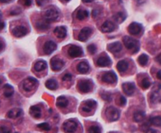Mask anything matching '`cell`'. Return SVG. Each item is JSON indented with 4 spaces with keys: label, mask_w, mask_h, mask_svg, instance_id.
<instances>
[{
    "label": "cell",
    "mask_w": 161,
    "mask_h": 133,
    "mask_svg": "<svg viewBox=\"0 0 161 133\" xmlns=\"http://www.w3.org/2000/svg\"><path fill=\"white\" fill-rule=\"evenodd\" d=\"M54 34L57 36V37L60 39L65 38L66 36H67V29L64 26L57 27L54 30Z\"/></svg>",
    "instance_id": "obj_19"
},
{
    "label": "cell",
    "mask_w": 161,
    "mask_h": 133,
    "mask_svg": "<svg viewBox=\"0 0 161 133\" xmlns=\"http://www.w3.org/2000/svg\"><path fill=\"white\" fill-rule=\"evenodd\" d=\"M126 103H127V100H126L125 98L123 97V96H120V98H119V104L121 106H124Z\"/></svg>",
    "instance_id": "obj_44"
},
{
    "label": "cell",
    "mask_w": 161,
    "mask_h": 133,
    "mask_svg": "<svg viewBox=\"0 0 161 133\" xmlns=\"http://www.w3.org/2000/svg\"><path fill=\"white\" fill-rule=\"evenodd\" d=\"M97 105V103L94 100H87L83 103L82 107H81V111L84 112H90Z\"/></svg>",
    "instance_id": "obj_15"
},
{
    "label": "cell",
    "mask_w": 161,
    "mask_h": 133,
    "mask_svg": "<svg viewBox=\"0 0 161 133\" xmlns=\"http://www.w3.org/2000/svg\"><path fill=\"white\" fill-rule=\"evenodd\" d=\"M60 12L55 7H51V8L48 9L45 11V19L47 22L51 23V22L56 21L57 19L59 18Z\"/></svg>",
    "instance_id": "obj_2"
},
{
    "label": "cell",
    "mask_w": 161,
    "mask_h": 133,
    "mask_svg": "<svg viewBox=\"0 0 161 133\" xmlns=\"http://www.w3.org/2000/svg\"><path fill=\"white\" fill-rule=\"evenodd\" d=\"M48 2H49V0H36L37 5H38V6H44V5L46 4Z\"/></svg>",
    "instance_id": "obj_40"
},
{
    "label": "cell",
    "mask_w": 161,
    "mask_h": 133,
    "mask_svg": "<svg viewBox=\"0 0 161 133\" xmlns=\"http://www.w3.org/2000/svg\"><path fill=\"white\" fill-rule=\"evenodd\" d=\"M28 28L22 25L16 26L11 31V33H12L13 36H15V37H18V38H20V37L26 36L28 34Z\"/></svg>",
    "instance_id": "obj_8"
},
{
    "label": "cell",
    "mask_w": 161,
    "mask_h": 133,
    "mask_svg": "<svg viewBox=\"0 0 161 133\" xmlns=\"http://www.w3.org/2000/svg\"><path fill=\"white\" fill-rule=\"evenodd\" d=\"M107 48H108V50L111 52V53H118L122 50V44H121L120 42L117 41V42H114L108 44Z\"/></svg>",
    "instance_id": "obj_20"
},
{
    "label": "cell",
    "mask_w": 161,
    "mask_h": 133,
    "mask_svg": "<svg viewBox=\"0 0 161 133\" xmlns=\"http://www.w3.org/2000/svg\"><path fill=\"white\" fill-rule=\"evenodd\" d=\"M36 27L38 28L39 30H41V31H45L48 28H49V22H47L46 20H43V21H38L36 23Z\"/></svg>",
    "instance_id": "obj_30"
},
{
    "label": "cell",
    "mask_w": 161,
    "mask_h": 133,
    "mask_svg": "<svg viewBox=\"0 0 161 133\" xmlns=\"http://www.w3.org/2000/svg\"><path fill=\"white\" fill-rule=\"evenodd\" d=\"M126 17H127V15L123 12H118L115 15L114 19H115V21H117L118 23H122V22H123L125 20Z\"/></svg>",
    "instance_id": "obj_32"
},
{
    "label": "cell",
    "mask_w": 161,
    "mask_h": 133,
    "mask_svg": "<svg viewBox=\"0 0 161 133\" xmlns=\"http://www.w3.org/2000/svg\"><path fill=\"white\" fill-rule=\"evenodd\" d=\"M156 61H158V63L160 64V65H161V53H160V54H159V55H158V56H157Z\"/></svg>",
    "instance_id": "obj_49"
},
{
    "label": "cell",
    "mask_w": 161,
    "mask_h": 133,
    "mask_svg": "<svg viewBox=\"0 0 161 133\" xmlns=\"http://www.w3.org/2000/svg\"><path fill=\"white\" fill-rule=\"evenodd\" d=\"M146 133H156V131L154 129L148 128L147 130H146Z\"/></svg>",
    "instance_id": "obj_48"
},
{
    "label": "cell",
    "mask_w": 161,
    "mask_h": 133,
    "mask_svg": "<svg viewBox=\"0 0 161 133\" xmlns=\"http://www.w3.org/2000/svg\"><path fill=\"white\" fill-rule=\"evenodd\" d=\"M0 18H2V13L0 12Z\"/></svg>",
    "instance_id": "obj_55"
},
{
    "label": "cell",
    "mask_w": 161,
    "mask_h": 133,
    "mask_svg": "<svg viewBox=\"0 0 161 133\" xmlns=\"http://www.w3.org/2000/svg\"><path fill=\"white\" fill-rule=\"evenodd\" d=\"M63 81H69L72 79V74H65L62 78Z\"/></svg>",
    "instance_id": "obj_41"
},
{
    "label": "cell",
    "mask_w": 161,
    "mask_h": 133,
    "mask_svg": "<svg viewBox=\"0 0 161 133\" xmlns=\"http://www.w3.org/2000/svg\"><path fill=\"white\" fill-rule=\"evenodd\" d=\"M0 133H11V131L6 127H0Z\"/></svg>",
    "instance_id": "obj_42"
},
{
    "label": "cell",
    "mask_w": 161,
    "mask_h": 133,
    "mask_svg": "<svg viewBox=\"0 0 161 133\" xmlns=\"http://www.w3.org/2000/svg\"><path fill=\"white\" fill-rule=\"evenodd\" d=\"M21 2L25 6H29L32 5V0H21Z\"/></svg>",
    "instance_id": "obj_43"
},
{
    "label": "cell",
    "mask_w": 161,
    "mask_h": 133,
    "mask_svg": "<svg viewBox=\"0 0 161 133\" xmlns=\"http://www.w3.org/2000/svg\"><path fill=\"white\" fill-rule=\"evenodd\" d=\"M5 27V23L4 21L2 20V18H0V31H2Z\"/></svg>",
    "instance_id": "obj_47"
},
{
    "label": "cell",
    "mask_w": 161,
    "mask_h": 133,
    "mask_svg": "<svg viewBox=\"0 0 161 133\" xmlns=\"http://www.w3.org/2000/svg\"><path fill=\"white\" fill-rule=\"evenodd\" d=\"M2 81L1 80V79H0V87H1V85H2Z\"/></svg>",
    "instance_id": "obj_54"
},
{
    "label": "cell",
    "mask_w": 161,
    "mask_h": 133,
    "mask_svg": "<svg viewBox=\"0 0 161 133\" xmlns=\"http://www.w3.org/2000/svg\"><path fill=\"white\" fill-rule=\"evenodd\" d=\"M37 127L41 130H44V131H49L50 129H51V127H50V125L48 123H40V124L37 125Z\"/></svg>",
    "instance_id": "obj_35"
},
{
    "label": "cell",
    "mask_w": 161,
    "mask_h": 133,
    "mask_svg": "<svg viewBox=\"0 0 161 133\" xmlns=\"http://www.w3.org/2000/svg\"><path fill=\"white\" fill-rule=\"evenodd\" d=\"M68 99H67L65 96H60V97L57 98V106L58 107L65 108L68 106Z\"/></svg>",
    "instance_id": "obj_26"
},
{
    "label": "cell",
    "mask_w": 161,
    "mask_h": 133,
    "mask_svg": "<svg viewBox=\"0 0 161 133\" xmlns=\"http://www.w3.org/2000/svg\"><path fill=\"white\" fill-rule=\"evenodd\" d=\"M93 33V30L90 28H84L79 33L78 40L80 41H85L87 39H89V37L91 36V34Z\"/></svg>",
    "instance_id": "obj_14"
},
{
    "label": "cell",
    "mask_w": 161,
    "mask_h": 133,
    "mask_svg": "<svg viewBox=\"0 0 161 133\" xmlns=\"http://www.w3.org/2000/svg\"><path fill=\"white\" fill-rule=\"evenodd\" d=\"M68 54L70 57H79L83 55V50L81 48L77 45H72L69 47L68 50Z\"/></svg>",
    "instance_id": "obj_9"
},
{
    "label": "cell",
    "mask_w": 161,
    "mask_h": 133,
    "mask_svg": "<svg viewBox=\"0 0 161 133\" xmlns=\"http://www.w3.org/2000/svg\"><path fill=\"white\" fill-rule=\"evenodd\" d=\"M150 123L154 126L160 127L161 126V116H155L150 119Z\"/></svg>",
    "instance_id": "obj_34"
},
{
    "label": "cell",
    "mask_w": 161,
    "mask_h": 133,
    "mask_svg": "<svg viewBox=\"0 0 161 133\" xmlns=\"http://www.w3.org/2000/svg\"><path fill=\"white\" fill-rule=\"evenodd\" d=\"M93 1V0H82L83 2H86V3H88V2H92Z\"/></svg>",
    "instance_id": "obj_53"
},
{
    "label": "cell",
    "mask_w": 161,
    "mask_h": 133,
    "mask_svg": "<svg viewBox=\"0 0 161 133\" xmlns=\"http://www.w3.org/2000/svg\"><path fill=\"white\" fill-rule=\"evenodd\" d=\"M133 119L134 121L136 123H140L142 122L145 119V113L142 111H137L134 113L133 115Z\"/></svg>",
    "instance_id": "obj_23"
},
{
    "label": "cell",
    "mask_w": 161,
    "mask_h": 133,
    "mask_svg": "<svg viewBox=\"0 0 161 133\" xmlns=\"http://www.w3.org/2000/svg\"><path fill=\"white\" fill-rule=\"evenodd\" d=\"M117 28V26L113 22L107 20L103 23L101 27V31L105 33H109V32H112Z\"/></svg>",
    "instance_id": "obj_11"
},
{
    "label": "cell",
    "mask_w": 161,
    "mask_h": 133,
    "mask_svg": "<svg viewBox=\"0 0 161 133\" xmlns=\"http://www.w3.org/2000/svg\"><path fill=\"white\" fill-rule=\"evenodd\" d=\"M93 88V83L89 80H81L78 83V90L81 93H89Z\"/></svg>",
    "instance_id": "obj_4"
},
{
    "label": "cell",
    "mask_w": 161,
    "mask_h": 133,
    "mask_svg": "<svg viewBox=\"0 0 161 133\" xmlns=\"http://www.w3.org/2000/svg\"><path fill=\"white\" fill-rule=\"evenodd\" d=\"M123 90L126 95L131 96V95H133L135 91V87L134 83H126L123 84Z\"/></svg>",
    "instance_id": "obj_16"
},
{
    "label": "cell",
    "mask_w": 161,
    "mask_h": 133,
    "mask_svg": "<svg viewBox=\"0 0 161 133\" xmlns=\"http://www.w3.org/2000/svg\"><path fill=\"white\" fill-rule=\"evenodd\" d=\"M64 1H65V2H68V1H70V0H64Z\"/></svg>",
    "instance_id": "obj_56"
},
{
    "label": "cell",
    "mask_w": 161,
    "mask_h": 133,
    "mask_svg": "<svg viewBox=\"0 0 161 133\" xmlns=\"http://www.w3.org/2000/svg\"><path fill=\"white\" fill-rule=\"evenodd\" d=\"M14 93V88L12 87V86L9 84L4 85L3 87V95L6 98H10L13 95Z\"/></svg>",
    "instance_id": "obj_24"
},
{
    "label": "cell",
    "mask_w": 161,
    "mask_h": 133,
    "mask_svg": "<svg viewBox=\"0 0 161 133\" xmlns=\"http://www.w3.org/2000/svg\"><path fill=\"white\" fill-rule=\"evenodd\" d=\"M141 85H142V87L143 90H147V89L151 87V83L150 81H149V79H147V78H143Z\"/></svg>",
    "instance_id": "obj_36"
},
{
    "label": "cell",
    "mask_w": 161,
    "mask_h": 133,
    "mask_svg": "<svg viewBox=\"0 0 161 133\" xmlns=\"http://www.w3.org/2000/svg\"><path fill=\"white\" fill-rule=\"evenodd\" d=\"M143 29L142 25L139 23L133 22L128 27V32L132 35H139Z\"/></svg>",
    "instance_id": "obj_12"
},
{
    "label": "cell",
    "mask_w": 161,
    "mask_h": 133,
    "mask_svg": "<svg viewBox=\"0 0 161 133\" xmlns=\"http://www.w3.org/2000/svg\"><path fill=\"white\" fill-rule=\"evenodd\" d=\"M87 49L89 51V53H91V54H94L97 52V47H96L95 44H89V46L87 47Z\"/></svg>",
    "instance_id": "obj_38"
},
{
    "label": "cell",
    "mask_w": 161,
    "mask_h": 133,
    "mask_svg": "<svg viewBox=\"0 0 161 133\" xmlns=\"http://www.w3.org/2000/svg\"><path fill=\"white\" fill-rule=\"evenodd\" d=\"M20 12H21V10H20L19 8H17V9H14L13 11H11L10 14L12 15H18V14H19Z\"/></svg>",
    "instance_id": "obj_45"
},
{
    "label": "cell",
    "mask_w": 161,
    "mask_h": 133,
    "mask_svg": "<svg viewBox=\"0 0 161 133\" xmlns=\"http://www.w3.org/2000/svg\"><path fill=\"white\" fill-rule=\"evenodd\" d=\"M77 71L80 74H86L89 70V66L86 61H81L77 65Z\"/></svg>",
    "instance_id": "obj_22"
},
{
    "label": "cell",
    "mask_w": 161,
    "mask_h": 133,
    "mask_svg": "<svg viewBox=\"0 0 161 133\" xmlns=\"http://www.w3.org/2000/svg\"><path fill=\"white\" fill-rule=\"evenodd\" d=\"M77 19L79 20H84L89 16V11L85 9H79L77 12Z\"/></svg>",
    "instance_id": "obj_27"
},
{
    "label": "cell",
    "mask_w": 161,
    "mask_h": 133,
    "mask_svg": "<svg viewBox=\"0 0 161 133\" xmlns=\"http://www.w3.org/2000/svg\"><path fill=\"white\" fill-rule=\"evenodd\" d=\"M156 77H157V78H158V79L161 80V70L158 71V73H157V74H156Z\"/></svg>",
    "instance_id": "obj_51"
},
{
    "label": "cell",
    "mask_w": 161,
    "mask_h": 133,
    "mask_svg": "<svg viewBox=\"0 0 161 133\" xmlns=\"http://www.w3.org/2000/svg\"><path fill=\"white\" fill-rule=\"evenodd\" d=\"M124 45L127 49L132 50L133 53H136L139 50V43L137 40L132 38L131 36H124L123 38Z\"/></svg>",
    "instance_id": "obj_1"
},
{
    "label": "cell",
    "mask_w": 161,
    "mask_h": 133,
    "mask_svg": "<svg viewBox=\"0 0 161 133\" xmlns=\"http://www.w3.org/2000/svg\"><path fill=\"white\" fill-rule=\"evenodd\" d=\"M51 67L52 70H54V71H59L64 67L65 66V62L62 61L61 59L60 58H53L51 61Z\"/></svg>",
    "instance_id": "obj_13"
},
{
    "label": "cell",
    "mask_w": 161,
    "mask_h": 133,
    "mask_svg": "<svg viewBox=\"0 0 161 133\" xmlns=\"http://www.w3.org/2000/svg\"><path fill=\"white\" fill-rule=\"evenodd\" d=\"M102 98L104 100H106L107 102H110L111 101V95L109 93H103L102 95Z\"/></svg>",
    "instance_id": "obj_39"
},
{
    "label": "cell",
    "mask_w": 161,
    "mask_h": 133,
    "mask_svg": "<svg viewBox=\"0 0 161 133\" xmlns=\"http://www.w3.org/2000/svg\"><path fill=\"white\" fill-rule=\"evenodd\" d=\"M12 0H0V2L2 3H8V2H11Z\"/></svg>",
    "instance_id": "obj_52"
},
{
    "label": "cell",
    "mask_w": 161,
    "mask_h": 133,
    "mask_svg": "<svg viewBox=\"0 0 161 133\" xmlns=\"http://www.w3.org/2000/svg\"><path fill=\"white\" fill-rule=\"evenodd\" d=\"M89 133H101V129L98 126L93 125L89 128Z\"/></svg>",
    "instance_id": "obj_37"
},
{
    "label": "cell",
    "mask_w": 161,
    "mask_h": 133,
    "mask_svg": "<svg viewBox=\"0 0 161 133\" xmlns=\"http://www.w3.org/2000/svg\"><path fill=\"white\" fill-rule=\"evenodd\" d=\"M38 85V81L36 78L29 77L23 82V89L26 92L32 91Z\"/></svg>",
    "instance_id": "obj_3"
},
{
    "label": "cell",
    "mask_w": 161,
    "mask_h": 133,
    "mask_svg": "<svg viewBox=\"0 0 161 133\" xmlns=\"http://www.w3.org/2000/svg\"><path fill=\"white\" fill-rule=\"evenodd\" d=\"M30 114L33 118L39 119L41 117V110L38 106H32L30 107Z\"/></svg>",
    "instance_id": "obj_21"
},
{
    "label": "cell",
    "mask_w": 161,
    "mask_h": 133,
    "mask_svg": "<svg viewBox=\"0 0 161 133\" xmlns=\"http://www.w3.org/2000/svg\"><path fill=\"white\" fill-rule=\"evenodd\" d=\"M23 115V110L20 108H14L7 112L6 116L9 119H16L20 117Z\"/></svg>",
    "instance_id": "obj_18"
},
{
    "label": "cell",
    "mask_w": 161,
    "mask_h": 133,
    "mask_svg": "<svg viewBox=\"0 0 161 133\" xmlns=\"http://www.w3.org/2000/svg\"><path fill=\"white\" fill-rule=\"evenodd\" d=\"M3 47H4V45H3V43H2V41L1 40H0V53L2 52V49H3Z\"/></svg>",
    "instance_id": "obj_50"
},
{
    "label": "cell",
    "mask_w": 161,
    "mask_h": 133,
    "mask_svg": "<svg viewBox=\"0 0 161 133\" xmlns=\"http://www.w3.org/2000/svg\"><path fill=\"white\" fill-rule=\"evenodd\" d=\"M128 66H129V64H128L127 61L122 60V61H120L117 64V69L120 73H124L127 70Z\"/></svg>",
    "instance_id": "obj_25"
},
{
    "label": "cell",
    "mask_w": 161,
    "mask_h": 133,
    "mask_svg": "<svg viewBox=\"0 0 161 133\" xmlns=\"http://www.w3.org/2000/svg\"><path fill=\"white\" fill-rule=\"evenodd\" d=\"M117 75L115 72L113 71H109V72L104 73L102 76V80L104 83L107 84H114L117 82Z\"/></svg>",
    "instance_id": "obj_7"
},
{
    "label": "cell",
    "mask_w": 161,
    "mask_h": 133,
    "mask_svg": "<svg viewBox=\"0 0 161 133\" xmlns=\"http://www.w3.org/2000/svg\"><path fill=\"white\" fill-rule=\"evenodd\" d=\"M57 44L55 42H53V40H49V41H46L45 44H44L43 51L45 54L49 55L57 49Z\"/></svg>",
    "instance_id": "obj_10"
},
{
    "label": "cell",
    "mask_w": 161,
    "mask_h": 133,
    "mask_svg": "<svg viewBox=\"0 0 161 133\" xmlns=\"http://www.w3.org/2000/svg\"><path fill=\"white\" fill-rule=\"evenodd\" d=\"M138 61L139 63L140 66H145L148 62V57L146 55V54H141V55L139 57Z\"/></svg>",
    "instance_id": "obj_33"
},
{
    "label": "cell",
    "mask_w": 161,
    "mask_h": 133,
    "mask_svg": "<svg viewBox=\"0 0 161 133\" xmlns=\"http://www.w3.org/2000/svg\"><path fill=\"white\" fill-rule=\"evenodd\" d=\"M45 86L48 89L51 90V91H54V90H57L58 87V84L57 83V81L53 80V79H50V80H48L45 83Z\"/></svg>",
    "instance_id": "obj_29"
},
{
    "label": "cell",
    "mask_w": 161,
    "mask_h": 133,
    "mask_svg": "<svg viewBox=\"0 0 161 133\" xmlns=\"http://www.w3.org/2000/svg\"><path fill=\"white\" fill-rule=\"evenodd\" d=\"M97 65L100 67H106L111 65V60L108 56H102L100 57L97 61Z\"/></svg>",
    "instance_id": "obj_17"
},
{
    "label": "cell",
    "mask_w": 161,
    "mask_h": 133,
    "mask_svg": "<svg viewBox=\"0 0 161 133\" xmlns=\"http://www.w3.org/2000/svg\"><path fill=\"white\" fill-rule=\"evenodd\" d=\"M106 114L110 121H117L120 116L119 110L113 107H110L106 109Z\"/></svg>",
    "instance_id": "obj_6"
},
{
    "label": "cell",
    "mask_w": 161,
    "mask_h": 133,
    "mask_svg": "<svg viewBox=\"0 0 161 133\" xmlns=\"http://www.w3.org/2000/svg\"><path fill=\"white\" fill-rule=\"evenodd\" d=\"M151 101L153 103H161V95L157 92H153L151 95Z\"/></svg>",
    "instance_id": "obj_31"
},
{
    "label": "cell",
    "mask_w": 161,
    "mask_h": 133,
    "mask_svg": "<svg viewBox=\"0 0 161 133\" xmlns=\"http://www.w3.org/2000/svg\"><path fill=\"white\" fill-rule=\"evenodd\" d=\"M77 128V123L73 119H68L63 123V129L65 132H74Z\"/></svg>",
    "instance_id": "obj_5"
},
{
    "label": "cell",
    "mask_w": 161,
    "mask_h": 133,
    "mask_svg": "<svg viewBox=\"0 0 161 133\" xmlns=\"http://www.w3.org/2000/svg\"><path fill=\"white\" fill-rule=\"evenodd\" d=\"M92 14H93V18H96V17L99 15V10H98V9H95V10H93V12H92Z\"/></svg>",
    "instance_id": "obj_46"
},
{
    "label": "cell",
    "mask_w": 161,
    "mask_h": 133,
    "mask_svg": "<svg viewBox=\"0 0 161 133\" xmlns=\"http://www.w3.org/2000/svg\"><path fill=\"white\" fill-rule=\"evenodd\" d=\"M47 67V63L46 61H38L35 64L34 69L36 72H40L42 70H45Z\"/></svg>",
    "instance_id": "obj_28"
}]
</instances>
